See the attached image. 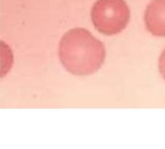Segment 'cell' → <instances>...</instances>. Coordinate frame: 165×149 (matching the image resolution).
<instances>
[{
	"label": "cell",
	"mask_w": 165,
	"mask_h": 149,
	"mask_svg": "<svg viewBox=\"0 0 165 149\" xmlns=\"http://www.w3.org/2000/svg\"><path fill=\"white\" fill-rule=\"evenodd\" d=\"M59 59L69 73L88 76L103 66L105 49L88 30L75 28L68 31L60 41Z\"/></svg>",
	"instance_id": "6da1fadb"
},
{
	"label": "cell",
	"mask_w": 165,
	"mask_h": 149,
	"mask_svg": "<svg viewBox=\"0 0 165 149\" xmlns=\"http://www.w3.org/2000/svg\"><path fill=\"white\" fill-rule=\"evenodd\" d=\"M130 9L124 0H98L91 11L96 29L104 35L120 33L130 21Z\"/></svg>",
	"instance_id": "7a4b0ae2"
},
{
	"label": "cell",
	"mask_w": 165,
	"mask_h": 149,
	"mask_svg": "<svg viewBox=\"0 0 165 149\" xmlns=\"http://www.w3.org/2000/svg\"><path fill=\"white\" fill-rule=\"evenodd\" d=\"M146 27L153 35L165 37V0H153L145 12Z\"/></svg>",
	"instance_id": "3957f363"
},
{
	"label": "cell",
	"mask_w": 165,
	"mask_h": 149,
	"mask_svg": "<svg viewBox=\"0 0 165 149\" xmlns=\"http://www.w3.org/2000/svg\"><path fill=\"white\" fill-rule=\"evenodd\" d=\"M13 52L10 46L6 43L1 41L0 43V62H1V76L3 77L5 73L11 69L13 65Z\"/></svg>",
	"instance_id": "277c9868"
},
{
	"label": "cell",
	"mask_w": 165,
	"mask_h": 149,
	"mask_svg": "<svg viewBox=\"0 0 165 149\" xmlns=\"http://www.w3.org/2000/svg\"><path fill=\"white\" fill-rule=\"evenodd\" d=\"M158 69H159V73H160L162 78H163L165 81V49L162 51V53L160 54V57H159Z\"/></svg>",
	"instance_id": "5b68a950"
}]
</instances>
